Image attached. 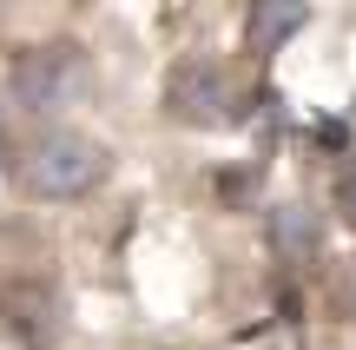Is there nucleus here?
<instances>
[{"label": "nucleus", "mask_w": 356, "mask_h": 350, "mask_svg": "<svg viewBox=\"0 0 356 350\" xmlns=\"http://www.w3.org/2000/svg\"><path fill=\"white\" fill-rule=\"evenodd\" d=\"M113 179V145L86 126H33L7 145V185L33 205H73Z\"/></svg>", "instance_id": "nucleus-1"}, {"label": "nucleus", "mask_w": 356, "mask_h": 350, "mask_svg": "<svg viewBox=\"0 0 356 350\" xmlns=\"http://www.w3.org/2000/svg\"><path fill=\"white\" fill-rule=\"evenodd\" d=\"M7 119H26V126H66L73 106L92 100V53L79 40H40V47H20L7 60Z\"/></svg>", "instance_id": "nucleus-2"}, {"label": "nucleus", "mask_w": 356, "mask_h": 350, "mask_svg": "<svg viewBox=\"0 0 356 350\" xmlns=\"http://www.w3.org/2000/svg\"><path fill=\"white\" fill-rule=\"evenodd\" d=\"M165 119L172 126H198V132L238 126V79H231V66L178 60L165 73Z\"/></svg>", "instance_id": "nucleus-3"}, {"label": "nucleus", "mask_w": 356, "mask_h": 350, "mask_svg": "<svg viewBox=\"0 0 356 350\" xmlns=\"http://www.w3.org/2000/svg\"><path fill=\"white\" fill-rule=\"evenodd\" d=\"M66 317H73V304L53 278H7L0 285V331L20 350H53L66 337Z\"/></svg>", "instance_id": "nucleus-4"}, {"label": "nucleus", "mask_w": 356, "mask_h": 350, "mask_svg": "<svg viewBox=\"0 0 356 350\" xmlns=\"http://www.w3.org/2000/svg\"><path fill=\"white\" fill-rule=\"evenodd\" d=\"M304 20H310V7H297V0H291V7H284V0H257L251 20H244V47H251L257 60H270V53H277Z\"/></svg>", "instance_id": "nucleus-5"}, {"label": "nucleus", "mask_w": 356, "mask_h": 350, "mask_svg": "<svg viewBox=\"0 0 356 350\" xmlns=\"http://www.w3.org/2000/svg\"><path fill=\"white\" fill-rule=\"evenodd\" d=\"M270 245H277L284 258H310V251H317V212L310 205H277L270 212Z\"/></svg>", "instance_id": "nucleus-6"}, {"label": "nucleus", "mask_w": 356, "mask_h": 350, "mask_svg": "<svg viewBox=\"0 0 356 350\" xmlns=\"http://www.w3.org/2000/svg\"><path fill=\"white\" fill-rule=\"evenodd\" d=\"M330 205H337V218H343L350 232H356V159H350L343 172H337V185H330Z\"/></svg>", "instance_id": "nucleus-7"}, {"label": "nucleus", "mask_w": 356, "mask_h": 350, "mask_svg": "<svg viewBox=\"0 0 356 350\" xmlns=\"http://www.w3.org/2000/svg\"><path fill=\"white\" fill-rule=\"evenodd\" d=\"M0 119H7V100H0Z\"/></svg>", "instance_id": "nucleus-8"}]
</instances>
